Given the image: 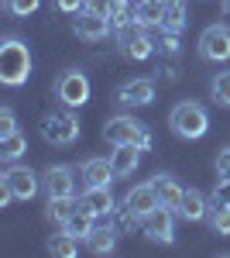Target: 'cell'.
<instances>
[{
	"label": "cell",
	"instance_id": "6da1fadb",
	"mask_svg": "<svg viewBox=\"0 0 230 258\" xmlns=\"http://www.w3.org/2000/svg\"><path fill=\"white\" fill-rule=\"evenodd\" d=\"M31 76V52L21 38L0 41V83L4 86H24Z\"/></svg>",
	"mask_w": 230,
	"mask_h": 258
},
{
	"label": "cell",
	"instance_id": "7a4b0ae2",
	"mask_svg": "<svg viewBox=\"0 0 230 258\" xmlns=\"http://www.w3.org/2000/svg\"><path fill=\"white\" fill-rule=\"evenodd\" d=\"M169 124H172V131L179 135V138L196 141V138H203V135L210 131V114H206L203 103H196V100H182V103H175V107H172Z\"/></svg>",
	"mask_w": 230,
	"mask_h": 258
},
{
	"label": "cell",
	"instance_id": "3957f363",
	"mask_svg": "<svg viewBox=\"0 0 230 258\" xmlns=\"http://www.w3.org/2000/svg\"><path fill=\"white\" fill-rule=\"evenodd\" d=\"M103 138L110 145H137L141 152L151 148V131L148 124H141L137 117H127V114H117L103 124Z\"/></svg>",
	"mask_w": 230,
	"mask_h": 258
},
{
	"label": "cell",
	"instance_id": "277c9868",
	"mask_svg": "<svg viewBox=\"0 0 230 258\" xmlns=\"http://www.w3.org/2000/svg\"><path fill=\"white\" fill-rule=\"evenodd\" d=\"M41 138L48 141V145H55V148L72 145L79 138V120L72 114V107L62 110V114H48V117L41 120Z\"/></svg>",
	"mask_w": 230,
	"mask_h": 258
},
{
	"label": "cell",
	"instance_id": "5b68a950",
	"mask_svg": "<svg viewBox=\"0 0 230 258\" xmlns=\"http://www.w3.org/2000/svg\"><path fill=\"white\" fill-rule=\"evenodd\" d=\"M117 41H120V52H124L127 59H134V62L151 59V52L158 48V45L148 38V28H141L137 21H131L127 28H120V31H117Z\"/></svg>",
	"mask_w": 230,
	"mask_h": 258
},
{
	"label": "cell",
	"instance_id": "8992f818",
	"mask_svg": "<svg viewBox=\"0 0 230 258\" xmlns=\"http://www.w3.org/2000/svg\"><path fill=\"white\" fill-rule=\"evenodd\" d=\"M55 97L65 103V107H83L86 100H90V80H86V73L83 69H69V73H62L55 83Z\"/></svg>",
	"mask_w": 230,
	"mask_h": 258
},
{
	"label": "cell",
	"instance_id": "52a82bcc",
	"mask_svg": "<svg viewBox=\"0 0 230 258\" xmlns=\"http://www.w3.org/2000/svg\"><path fill=\"white\" fill-rule=\"evenodd\" d=\"M199 55L206 62H227L230 59V28L227 24H210L199 35Z\"/></svg>",
	"mask_w": 230,
	"mask_h": 258
},
{
	"label": "cell",
	"instance_id": "ba28073f",
	"mask_svg": "<svg viewBox=\"0 0 230 258\" xmlns=\"http://www.w3.org/2000/svg\"><path fill=\"white\" fill-rule=\"evenodd\" d=\"M0 182L14 193V200H31V197L41 193V176L31 172L28 165H11V169L0 176Z\"/></svg>",
	"mask_w": 230,
	"mask_h": 258
},
{
	"label": "cell",
	"instance_id": "9c48e42d",
	"mask_svg": "<svg viewBox=\"0 0 230 258\" xmlns=\"http://www.w3.org/2000/svg\"><path fill=\"white\" fill-rule=\"evenodd\" d=\"M141 231L158 244H172L175 241V210L172 207H155L148 217L141 220Z\"/></svg>",
	"mask_w": 230,
	"mask_h": 258
},
{
	"label": "cell",
	"instance_id": "30bf717a",
	"mask_svg": "<svg viewBox=\"0 0 230 258\" xmlns=\"http://www.w3.org/2000/svg\"><path fill=\"white\" fill-rule=\"evenodd\" d=\"M124 207H127V210H131L137 220H144V217L155 210V207H162V197H158L155 182H137V186H131V189H127Z\"/></svg>",
	"mask_w": 230,
	"mask_h": 258
},
{
	"label": "cell",
	"instance_id": "8fae6325",
	"mask_svg": "<svg viewBox=\"0 0 230 258\" xmlns=\"http://www.w3.org/2000/svg\"><path fill=\"white\" fill-rule=\"evenodd\" d=\"M41 189L45 197H76V176L69 165H48L41 172Z\"/></svg>",
	"mask_w": 230,
	"mask_h": 258
},
{
	"label": "cell",
	"instance_id": "7c38bea8",
	"mask_svg": "<svg viewBox=\"0 0 230 258\" xmlns=\"http://www.w3.org/2000/svg\"><path fill=\"white\" fill-rule=\"evenodd\" d=\"M110 18H100V14H93V11H79L76 18H72V31H76L83 41H103L107 35H110Z\"/></svg>",
	"mask_w": 230,
	"mask_h": 258
},
{
	"label": "cell",
	"instance_id": "4fadbf2b",
	"mask_svg": "<svg viewBox=\"0 0 230 258\" xmlns=\"http://www.w3.org/2000/svg\"><path fill=\"white\" fill-rule=\"evenodd\" d=\"M155 100V83L151 80H127L117 90V103L120 107H148Z\"/></svg>",
	"mask_w": 230,
	"mask_h": 258
},
{
	"label": "cell",
	"instance_id": "5bb4252c",
	"mask_svg": "<svg viewBox=\"0 0 230 258\" xmlns=\"http://www.w3.org/2000/svg\"><path fill=\"white\" fill-rule=\"evenodd\" d=\"M79 203L90 214H96V217H110L117 210V200H114V189L110 186H86V193L79 197Z\"/></svg>",
	"mask_w": 230,
	"mask_h": 258
},
{
	"label": "cell",
	"instance_id": "9a60e30c",
	"mask_svg": "<svg viewBox=\"0 0 230 258\" xmlns=\"http://www.w3.org/2000/svg\"><path fill=\"white\" fill-rule=\"evenodd\" d=\"M175 214L182 220H189V224L192 220H206L210 217V200L203 197L199 189H186L182 200H179V207H175Z\"/></svg>",
	"mask_w": 230,
	"mask_h": 258
},
{
	"label": "cell",
	"instance_id": "2e32d148",
	"mask_svg": "<svg viewBox=\"0 0 230 258\" xmlns=\"http://www.w3.org/2000/svg\"><path fill=\"white\" fill-rule=\"evenodd\" d=\"M114 162L110 159H86L83 162V182L86 186H110L114 179Z\"/></svg>",
	"mask_w": 230,
	"mask_h": 258
},
{
	"label": "cell",
	"instance_id": "e0dca14e",
	"mask_svg": "<svg viewBox=\"0 0 230 258\" xmlns=\"http://www.w3.org/2000/svg\"><path fill=\"white\" fill-rule=\"evenodd\" d=\"M134 21L141 28H162V21H165V4H162V0H134Z\"/></svg>",
	"mask_w": 230,
	"mask_h": 258
},
{
	"label": "cell",
	"instance_id": "ac0fdd59",
	"mask_svg": "<svg viewBox=\"0 0 230 258\" xmlns=\"http://www.w3.org/2000/svg\"><path fill=\"white\" fill-rule=\"evenodd\" d=\"M141 148L137 145H114V155H110V162H114V172L117 176H131L137 169V162H141Z\"/></svg>",
	"mask_w": 230,
	"mask_h": 258
},
{
	"label": "cell",
	"instance_id": "d6986e66",
	"mask_svg": "<svg viewBox=\"0 0 230 258\" xmlns=\"http://www.w3.org/2000/svg\"><path fill=\"white\" fill-rule=\"evenodd\" d=\"M93 227H96V214H90V210H86L83 203L76 207V214H72V217L62 224V231H65V234H72L76 241H86Z\"/></svg>",
	"mask_w": 230,
	"mask_h": 258
},
{
	"label": "cell",
	"instance_id": "ffe728a7",
	"mask_svg": "<svg viewBox=\"0 0 230 258\" xmlns=\"http://www.w3.org/2000/svg\"><path fill=\"white\" fill-rule=\"evenodd\" d=\"M86 248H90L93 255H110V251L117 248V227H114V224H107V227H93L90 238H86Z\"/></svg>",
	"mask_w": 230,
	"mask_h": 258
},
{
	"label": "cell",
	"instance_id": "44dd1931",
	"mask_svg": "<svg viewBox=\"0 0 230 258\" xmlns=\"http://www.w3.org/2000/svg\"><path fill=\"white\" fill-rule=\"evenodd\" d=\"M79 200L76 197H48V203H45V217L52 220V224H65V220L76 214Z\"/></svg>",
	"mask_w": 230,
	"mask_h": 258
},
{
	"label": "cell",
	"instance_id": "7402d4cb",
	"mask_svg": "<svg viewBox=\"0 0 230 258\" xmlns=\"http://www.w3.org/2000/svg\"><path fill=\"white\" fill-rule=\"evenodd\" d=\"M155 182V189H158V197H162V207H179V200H182V193H186V189H182V186H179V179L175 176H155L151 179Z\"/></svg>",
	"mask_w": 230,
	"mask_h": 258
},
{
	"label": "cell",
	"instance_id": "603a6c76",
	"mask_svg": "<svg viewBox=\"0 0 230 258\" xmlns=\"http://www.w3.org/2000/svg\"><path fill=\"white\" fill-rule=\"evenodd\" d=\"M24 152H28V138L21 131H11V135L0 138V159L4 162H18Z\"/></svg>",
	"mask_w": 230,
	"mask_h": 258
},
{
	"label": "cell",
	"instance_id": "cb8c5ba5",
	"mask_svg": "<svg viewBox=\"0 0 230 258\" xmlns=\"http://www.w3.org/2000/svg\"><path fill=\"white\" fill-rule=\"evenodd\" d=\"M210 227L216 231V234H230V207L227 203H220V200H213V207H210Z\"/></svg>",
	"mask_w": 230,
	"mask_h": 258
},
{
	"label": "cell",
	"instance_id": "d4e9b609",
	"mask_svg": "<svg viewBox=\"0 0 230 258\" xmlns=\"http://www.w3.org/2000/svg\"><path fill=\"white\" fill-rule=\"evenodd\" d=\"M210 93H213V103L230 107V73H216V76H213Z\"/></svg>",
	"mask_w": 230,
	"mask_h": 258
},
{
	"label": "cell",
	"instance_id": "484cf974",
	"mask_svg": "<svg viewBox=\"0 0 230 258\" xmlns=\"http://www.w3.org/2000/svg\"><path fill=\"white\" fill-rule=\"evenodd\" d=\"M182 28H186V7H165L162 31H175V35H182Z\"/></svg>",
	"mask_w": 230,
	"mask_h": 258
},
{
	"label": "cell",
	"instance_id": "4316f807",
	"mask_svg": "<svg viewBox=\"0 0 230 258\" xmlns=\"http://www.w3.org/2000/svg\"><path fill=\"white\" fill-rule=\"evenodd\" d=\"M48 251H52V255H62V258H72V255H76V238L62 231L58 238L48 241Z\"/></svg>",
	"mask_w": 230,
	"mask_h": 258
},
{
	"label": "cell",
	"instance_id": "83f0119b",
	"mask_svg": "<svg viewBox=\"0 0 230 258\" xmlns=\"http://www.w3.org/2000/svg\"><path fill=\"white\" fill-rule=\"evenodd\" d=\"M4 7L14 14V18H28L41 7V0H4Z\"/></svg>",
	"mask_w": 230,
	"mask_h": 258
},
{
	"label": "cell",
	"instance_id": "f1b7e54d",
	"mask_svg": "<svg viewBox=\"0 0 230 258\" xmlns=\"http://www.w3.org/2000/svg\"><path fill=\"white\" fill-rule=\"evenodd\" d=\"M216 176H220V182H230V145L216 155Z\"/></svg>",
	"mask_w": 230,
	"mask_h": 258
},
{
	"label": "cell",
	"instance_id": "f546056e",
	"mask_svg": "<svg viewBox=\"0 0 230 258\" xmlns=\"http://www.w3.org/2000/svg\"><path fill=\"white\" fill-rule=\"evenodd\" d=\"M158 48H162V52H169V55H179V48H182V45H179V35H175V31H162Z\"/></svg>",
	"mask_w": 230,
	"mask_h": 258
},
{
	"label": "cell",
	"instance_id": "4dcf8cb0",
	"mask_svg": "<svg viewBox=\"0 0 230 258\" xmlns=\"http://www.w3.org/2000/svg\"><path fill=\"white\" fill-rule=\"evenodd\" d=\"M11 131H18V120H14V110H11V107H4V110H0V138L11 135Z\"/></svg>",
	"mask_w": 230,
	"mask_h": 258
},
{
	"label": "cell",
	"instance_id": "1f68e13d",
	"mask_svg": "<svg viewBox=\"0 0 230 258\" xmlns=\"http://www.w3.org/2000/svg\"><path fill=\"white\" fill-rule=\"evenodd\" d=\"M110 7H114V0H86L83 11H93V14H100V18H110Z\"/></svg>",
	"mask_w": 230,
	"mask_h": 258
},
{
	"label": "cell",
	"instance_id": "d6a6232c",
	"mask_svg": "<svg viewBox=\"0 0 230 258\" xmlns=\"http://www.w3.org/2000/svg\"><path fill=\"white\" fill-rule=\"evenodd\" d=\"M55 7L62 14H79V11L86 7V0H55Z\"/></svg>",
	"mask_w": 230,
	"mask_h": 258
},
{
	"label": "cell",
	"instance_id": "836d02e7",
	"mask_svg": "<svg viewBox=\"0 0 230 258\" xmlns=\"http://www.w3.org/2000/svg\"><path fill=\"white\" fill-rule=\"evenodd\" d=\"M165 7H186V0H162Z\"/></svg>",
	"mask_w": 230,
	"mask_h": 258
},
{
	"label": "cell",
	"instance_id": "e575fe53",
	"mask_svg": "<svg viewBox=\"0 0 230 258\" xmlns=\"http://www.w3.org/2000/svg\"><path fill=\"white\" fill-rule=\"evenodd\" d=\"M223 11H227V14H230V0H223Z\"/></svg>",
	"mask_w": 230,
	"mask_h": 258
}]
</instances>
